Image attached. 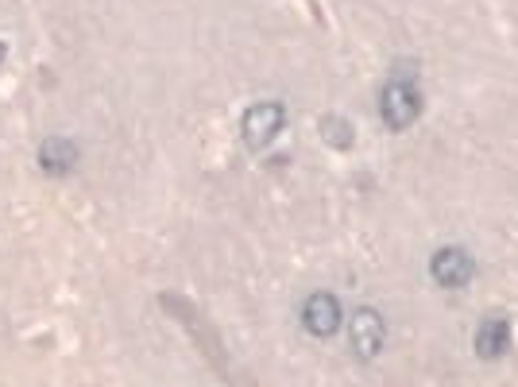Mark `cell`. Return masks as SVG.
I'll return each mask as SVG.
<instances>
[{
	"instance_id": "obj_1",
	"label": "cell",
	"mask_w": 518,
	"mask_h": 387,
	"mask_svg": "<svg viewBox=\"0 0 518 387\" xmlns=\"http://www.w3.org/2000/svg\"><path fill=\"white\" fill-rule=\"evenodd\" d=\"M422 113V93L418 86H410L406 78H395V82H387L383 93H379V117L387 128H395V132H403L410 128L414 120Z\"/></svg>"
},
{
	"instance_id": "obj_2",
	"label": "cell",
	"mask_w": 518,
	"mask_h": 387,
	"mask_svg": "<svg viewBox=\"0 0 518 387\" xmlns=\"http://www.w3.org/2000/svg\"><path fill=\"white\" fill-rule=\"evenodd\" d=\"M283 124H287V109H283L279 101H259V105H252V109L244 113V120H240L244 144L252 151H263L283 132Z\"/></svg>"
},
{
	"instance_id": "obj_3",
	"label": "cell",
	"mask_w": 518,
	"mask_h": 387,
	"mask_svg": "<svg viewBox=\"0 0 518 387\" xmlns=\"http://www.w3.org/2000/svg\"><path fill=\"white\" fill-rule=\"evenodd\" d=\"M430 275H433V283H441V287H449V291H461L464 283L476 275V264H472V256H468L464 248H441V252L433 256Z\"/></svg>"
},
{
	"instance_id": "obj_4",
	"label": "cell",
	"mask_w": 518,
	"mask_h": 387,
	"mask_svg": "<svg viewBox=\"0 0 518 387\" xmlns=\"http://www.w3.org/2000/svg\"><path fill=\"white\" fill-rule=\"evenodd\" d=\"M341 302L333 295H325V291H317V295L306 298V306H302V326L306 333H314V337H333L337 329H341Z\"/></svg>"
},
{
	"instance_id": "obj_5",
	"label": "cell",
	"mask_w": 518,
	"mask_h": 387,
	"mask_svg": "<svg viewBox=\"0 0 518 387\" xmlns=\"http://www.w3.org/2000/svg\"><path fill=\"white\" fill-rule=\"evenodd\" d=\"M383 341H387V329H383V318L375 314V310H356L352 314V349L360 353L364 360L379 357V349H383Z\"/></svg>"
},
{
	"instance_id": "obj_6",
	"label": "cell",
	"mask_w": 518,
	"mask_h": 387,
	"mask_svg": "<svg viewBox=\"0 0 518 387\" xmlns=\"http://www.w3.org/2000/svg\"><path fill=\"white\" fill-rule=\"evenodd\" d=\"M472 345L484 360H499L511 349V322L507 318H484L476 337H472Z\"/></svg>"
},
{
	"instance_id": "obj_7",
	"label": "cell",
	"mask_w": 518,
	"mask_h": 387,
	"mask_svg": "<svg viewBox=\"0 0 518 387\" xmlns=\"http://www.w3.org/2000/svg\"><path fill=\"white\" fill-rule=\"evenodd\" d=\"M74 163H78V148H74L70 140H62V136L43 140V148H39V167H43L47 175H66V171H74Z\"/></svg>"
},
{
	"instance_id": "obj_8",
	"label": "cell",
	"mask_w": 518,
	"mask_h": 387,
	"mask_svg": "<svg viewBox=\"0 0 518 387\" xmlns=\"http://www.w3.org/2000/svg\"><path fill=\"white\" fill-rule=\"evenodd\" d=\"M0 62H4V43H0Z\"/></svg>"
}]
</instances>
